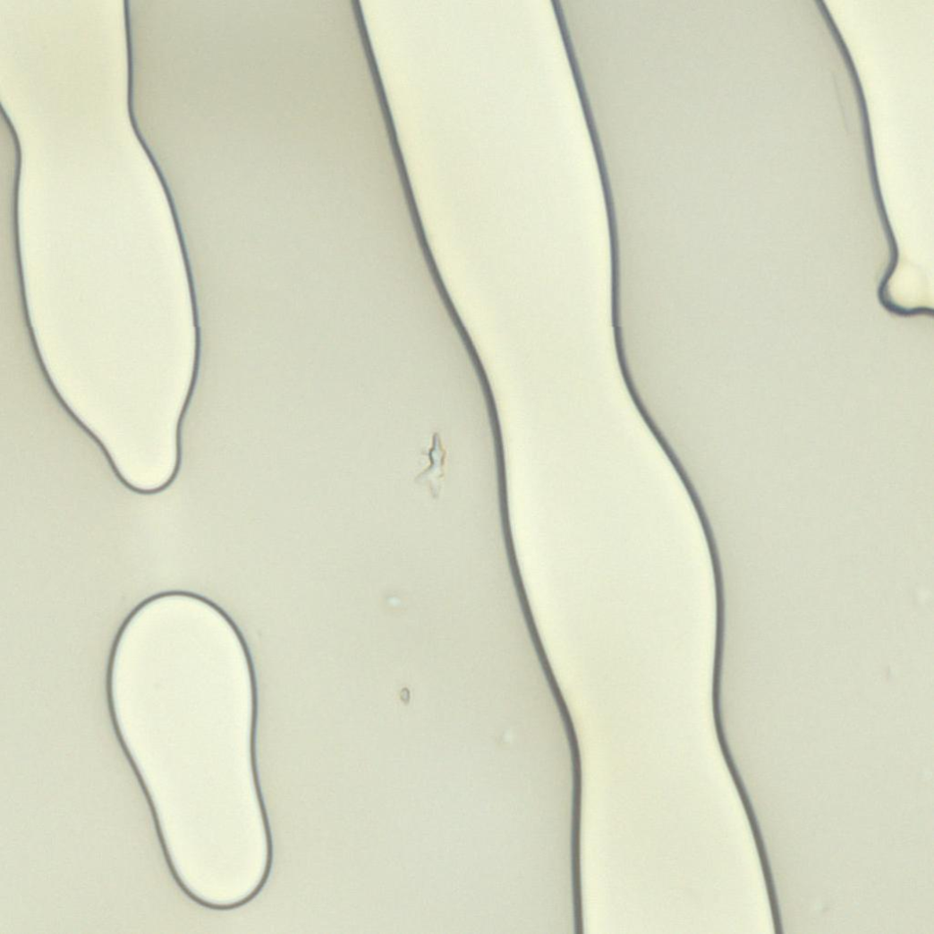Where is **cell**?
Returning a JSON list of instances; mask_svg holds the SVG:
<instances>
[{
    "instance_id": "6da1fadb",
    "label": "cell",
    "mask_w": 934,
    "mask_h": 934,
    "mask_svg": "<svg viewBox=\"0 0 934 934\" xmlns=\"http://www.w3.org/2000/svg\"><path fill=\"white\" fill-rule=\"evenodd\" d=\"M428 455L430 464L426 471L415 478V482L429 486L432 496L437 498L443 487L444 465L446 457V452L437 433L433 437L432 446Z\"/></svg>"
}]
</instances>
